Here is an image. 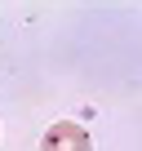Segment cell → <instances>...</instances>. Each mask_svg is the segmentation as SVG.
<instances>
[{
  "label": "cell",
  "mask_w": 142,
  "mask_h": 151,
  "mask_svg": "<svg viewBox=\"0 0 142 151\" xmlns=\"http://www.w3.org/2000/svg\"><path fill=\"white\" fill-rule=\"evenodd\" d=\"M89 129L76 124V120H53L40 138V151H89Z\"/></svg>",
  "instance_id": "obj_1"
}]
</instances>
